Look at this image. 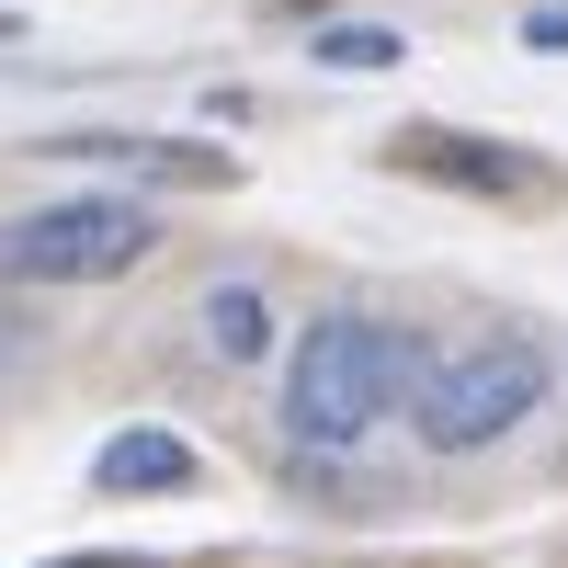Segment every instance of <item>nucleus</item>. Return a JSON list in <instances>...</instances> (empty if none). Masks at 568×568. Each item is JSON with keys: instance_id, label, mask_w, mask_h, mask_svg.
<instances>
[{"instance_id": "10", "label": "nucleus", "mask_w": 568, "mask_h": 568, "mask_svg": "<svg viewBox=\"0 0 568 568\" xmlns=\"http://www.w3.org/2000/svg\"><path fill=\"white\" fill-rule=\"evenodd\" d=\"M69 568H125V557H69Z\"/></svg>"}, {"instance_id": "1", "label": "nucleus", "mask_w": 568, "mask_h": 568, "mask_svg": "<svg viewBox=\"0 0 568 568\" xmlns=\"http://www.w3.org/2000/svg\"><path fill=\"white\" fill-rule=\"evenodd\" d=\"M420 364L433 353L387 318H318L284 364V420H296V444H364L398 398H420Z\"/></svg>"}, {"instance_id": "9", "label": "nucleus", "mask_w": 568, "mask_h": 568, "mask_svg": "<svg viewBox=\"0 0 568 568\" xmlns=\"http://www.w3.org/2000/svg\"><path fill=\"white\" fill-rule=\"evenodd\" d=\"M524 45H546V58H568V0H535V12H524Z\"/></svg>"}, {"instance_id": "5", "label": "nucleus", "mask_w": 568, "mask_h": 568, "mask_svg": "<svg viewBox=\"0 0 568 568\" xmlns=\"http://www.w3.org/2000/svg\"><path fill=\"white\" fill-rule=\"evenodd\" d=\"M91 489H114V500H182V489H205V455L182 444V433H149V420H125V433L91 455Z\"/></svg>"}, {"instance_id": "8", "label": "nucleus", "mask_w": 568, "mask_h": 568, "mask_svg": "<svg viewBox=\"0 0 568 568\" xmlns=\"http://www.w3.org/2000/svg\"><path fill=\"white\" fill-rule=\"evenodd\" d=\"M205 342H216L227 364H251V353L273 342V307L251 296V284H216V296H205Z\"/></svg>"}, {"instance_id": "3", "label": "nucleus", "mask_w": 568, "mask_h": 568, "mask_svg": "<svg viewBox=\"0 0 568 568\" xmlns=\"http://www.w3.org/2000/svg\"><path fill=\"white\" fill-rule=\"evenodd\" d=\"M149 251H160V227L125 194H69V205H34V216L0 227V273L12 284H114Z\"/></svg>"}, {"instance_id": "2", "label": "nucleus", "mask_w": 568, "mask_h": 568, "mask_svg": "<svg viewBox=\"0 0 568 568\" xmlns=\"http://www.w3.org/2000/svg\"><path fill=\"white\" fill-rule=\"evenodd\" d=\"M535 398H546V342H524V329H489V342L420 364L409 420H420V444H433V455H478V444H500Z\"/></svg>"}, {"instance_id": "6", "label": "nucleus", "mask_w": 568, "mask_h": 568, "mask_svg": "<svg viewBox=\"0 0 568 568\" xmlns=\"http://www.w3.org/2000/svg\"><path fill=\"white\" fill-rule=\"evenodd\" d=\"M45 160H114L149 182H240L227 149H194V136H45Z\"/></svg>"}, {"instance_id": "7", "label": "nucleus", "mask_w": 568, "mask_h": 568, "mask_svg": "<svg viewBox=\"0 0 568 568\" xmlns=\"http://www.w3.org/2000/svg\"><path fill=\"white\" fill-rule=\"evenodd\" d=\"M307 58H318V69H342V80H375V69H398L409 45H398L387 23H318V34H307Z\"/></svg>"}, {"instance_id": "4", "label": "nucleus", "mask_w": 568, "mask_h": 568, "mask_svg": "<svg viewBox=\"0 0 568 568\" xmlns=\"http://www.w3.org/2000/svg\"><path fill=\"white\" fill-rule=\"evenodd\" d=\"M387 171L409 182H444V194H489V205H557L568 171L511 149V136H466V125H398L387 136Z\"/></svg>"}, {"instance_id": "11", "label": "nucleus", "mask_w": 568, "mask_h": 568, "mask_svg": "<svg viewBox=\"0 0 568 568\" xmlns=\"http://www.w3.org/2000/svg\"><path fill=\"white\" fill-rule=\"evenodd\" d=\"M12 34H23V23H12V12H0V45H12Z\"/></svg>"}]
</instances>
